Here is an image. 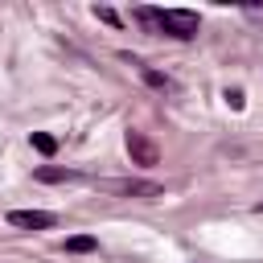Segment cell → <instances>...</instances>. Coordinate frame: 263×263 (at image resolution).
<instances>
[{"label": "cell", "mask_w": 263, "mask_h": 263, "mask_svg": "<svg viewBox=\"0 0 263 263\" xmlns=\"http://www.w3.org/2000/svg\"><path fill=\"white\" fill-rule=\"evenodd\" d=\"M140 78H144L152 90H173V78L160 74V70H152V66H140Z\"/></svg>", "instance_id": "6"}, {"label": "cell", "mask_w": 263, "mask_h": 263, "mask_svg": "<svg viewBox=\"0 0 263 263\" xmlns=\"http://www.w3.org/2000/svg\"><path fill=\"white\" fill-rule=\"evenodd\" d=\"M66 251H70V255H90V251H99V238L74 234V238H66Z\"/></svg>", "instance_id": "7"}, {"label": "cell", "mask_w": 263, "mask_h": 263, "mask_svg": "<svg viewBox=\"0 0 263 263\" xmlns=\"http://www.w3.org/2000/svg\"><path fill=\"white\" fill-rule=\"evenodd\" d=\"M148 33H164V37H173V41H193L197 37V12H189V8H152V4H140L136 12H132Z\"/></svg>", "instance_id": "1"}, {"label": "cell", "mask_w": 263, "mask_h": 263, "mask_svg": "<svg viewBox=\"0 0 263 263\" xmlns=\"http://www.w3.org/2000/svg\"><path fill=\"white\" fill-rule=\"evenodd\" d=\"M58 218L49 214V210H12L8 214V226H16V230H49Z\"/></svg>", "instance_id": "3"}, {"label": "cell", "mask_w": 263, "mask_h": 263, "mask_svg": "<svg viewBox=\"0 0 263 263\" xmlns=\"http://www.w3.org/2000/svg\"><path fill=\"white\" fill-rule=\"evenodd\" d=\"M41 185H62V181H78V173L74 168H62V164H41L37 173H33Z\"/></svg>", "instance_id": "5"}, {"label": "cell", "mask_w": 263, "mask_h": 263, "mask_svg": "<svg viewBox=\"0 0 263 263\" xmlns=\"http://www.w3.org/2000/svg\"><path fill=\"white\" fill-rule=\"evenodd\" d=\"M222 99H226V107H234V111H242V107H247V95H242V90H226Z\"/></svg>", "instance_id": "10"}, {"label": "cell", "mask_w": 263, "mask_h": 263, "mask_svg": "<svg viewBox=\"0 0 263 263\" xmlns=\"http://www.w3.org/2000/svg\"><path fill=\"white\" fill-rule=\"evenodd\" d=\"M123 144H127V156H132V164H156L160 160V148H156V140H148L144 132H127L123 136Z\"/></svg>", "instance_id": "2"}, {"label": "cell", "mask_w": 263, "mask_h": 263, "mask_svg": "<svg viewBox=\"0 0 263 263\" xmlns=\"http://www.w3.org/2000/svg\"><path fill=\"white\" fill-rule=\"evenodd\" d=\"M95 16H99V21H107V25H119V12H115V8H107V4H95Z\"/></svg>", "instance_id": "9"}, {"label": "cell", "mask_w": 263, "mask_h": 263, "mask_svg": "<svg viewBox=\"0 0 263 263\" xmlns=\"http://www.w3.org/2000/svg\"><path fill=\"white\" fill-rule=\"evenodd\" d=\"M29 140H33V148H37L41 156H53V152H58V140H53L49 132H33Z\"/></svg>", "instance_id": "8"}, {"label": "cell", "mask_w": 263, "mask_h": 263, "mask_svg": "<svg viewBox=\"0 0 263 263\" xmlns=\"http://www.w3.org/2000/svg\"><path fill=\"white\" fill-rule=\"evenodd\" d=\"M111 193H127V197H160L164 189L156 181H107Z\"/></svg>", "instance_id": "4"}, {"label": "cell", "mask_w": 263, "mask_h": 263, "mask_svg": "<svg viewBox=\"0 0 263 263\" xmlns=\"http://www.w3.org/2000/svg\"><path fill=\"white\" fill-rule=\"evenodd\" d=\"M255 214H263V201H259V205H255Z\"/></svg>", "instance_id": "11"}]
</instances>
